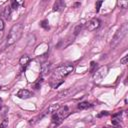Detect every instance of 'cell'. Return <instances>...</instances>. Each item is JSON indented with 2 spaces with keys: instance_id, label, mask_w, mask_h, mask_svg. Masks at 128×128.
I'll return each instance as SVG.
<instances>
[{
  "instance_id": "6da1fadb",
  "label": "cell",
  "mask_w": 128,
  "mask_h": 128,
  "mask_svg": "<svg viewBox=\"0 0 128 128\" xmlns=\"http://www.w3.org/2000/svg\"><path fill=\"white\" fill-rule=\"evenodd\" d=\"M74 70V67L73 65H70V64H67V65H61L59 67H57L54 72H53V75H52V78H51V85L53 88H58L59 85H61L63 83V78L66 77L67 75H69L72 71Z\"/></svg>"
},
{
  "instance_id": "7a4b0ae2",
  "label": "cell",
  "mask_w": 128,
  "mask_h": 128,
  "mask_svg": "<svg viewBox=\"0 0 128 128\" xmlns=\"http://www.w3.org/2000/svg\"><path fill=\"white\" fill-rule=\"evenodd\" d=\"M23 30H24V27H23V24H21V23H17V24L13 25L7 36V45L10 46L19 40L22 36Z\"/></svg>"
},
{
  "instance_id": "3957f363",
  "label": "cell",
  "mask_w": 128,
  "mask_h": 128,
  "mask_svg": "<svg viewBox=\"0 0 128 128\" xmlns=\"http://www.w3.org/2000/svg\"><path fill=\"white\" fill-rule=\"evenodd\" d=\"M128 31V24H123L120 29H118L117 32L115 33V35L113 36L112 38V41H111V47H115L119 42L123 39V37H124L126 35V33Z\"/></svg>"
},
{
  "instance_id": "277c9868",
  "label": "cell",
  "mask_w": 128,
  "mask_h": 128,
  "mask_svg": "<svg viewBox=\"0 0 128 128\" xmlns=\"http://www.w3.org/2000/svg\"><path fill=\"white\" fill-rule=\"evenodd\" d=\"M99 26H100V20L97 19V18H93V19L86 23V28L88 29V31L96 30Z\"/></svg>"
},
{
  "instance_id": "5b68a950",
  "label": "cell",
  "mask_w": 128,
  "mask_h": 128,
  "mask_svg": "<svg viewBox=\"0 0 128 128\" xmlns=\"http://www.w3.org/2000/svg\"><path fill=\"white\" fill-rule=\"evenodd\" d=\"M106 72H107L106 66H102V67L97 69L95 71V74H94V79H95V81H100V80L106 75Z\"/></svg>"
},
{
  "instance_id": "8992f818",
  "label": "cell",
  "mask_w": 128,
  "mask_h": 128,
  "mask_svg": "<svg viewBox=\"0 0 128 128\" xmlns=\"http://www.w3.org/2000/svg\"><path fill=\"white\" fill-rule=\"evenodd\" d=\"M57 116L59 117V119L60 120H64L66 117H67L69 114H70V110H69V108L67 106H64L62 108H60L59 110L57 111Z\"/></svg>"
},
{
  "instance_id": "52a82bcc",
  "label": "cell",
  "mask_w": 128,
  "mask_h": 128,
  "mask_svg": "<svg viewBox=\"0 0 128 128\" xmlns=\"http://www.w3.org/2000/svg\"><path fill=\"white\" fill-rule=\"evenodd\" d=\"M31 96V93L29 90L27 89H20L19 91L17 92V97L20 99H27Z\"/></svg>"
},
{
  "instance_id": "ba28073f",
  "label": "cell",
  "mask_w": 128,
  "mask_h": 128,
  "mask_svg": "<svg viewBox=\"0 0 128 128\" xmlns=\"http://www.w3.org/2000/svg\"><path fill=\"white\" fill-rule=\"evenodd\" d=\"M11 6L10 5H6L5 7L3 8V10H2V16L4 19H6V20H9L10 19V15H11Z\"/></svg>"
},
{
  "instance_id": "9c48e42d",
  "label": "cell",
  "mask_w": 128,
  "mask_h": 128,
  "mask_svg": "<svg viewBox=\"0 0 128 128\" xmlns=\"http://www.w3.org/2000/svg\"><path fill=\"white\" fill-rule=\"evenodd\" d=\"M64 7H65V2L59 0V1H56V2L54 3V5H53V10H54V11H60V10H62Z\"/></svg>"
},
{
  "instance_id": "30bf717a",
  "label": "cell",
  "mask_w": 128,
  "mask_h": 128,
  "mask_svg": "<svg viewBox=\"0 0 128 128\" xmlns=\"http://www.w3.org/2000/svg\"><path fill=\"white\" fill-rule=\"evenodd\" d=\"M59 109H60V105H59V104H53V105H50L48 107L46 113H55V112H57Z\"/></svg>"
},
{
  "instance_id": "8fae6325",
  "label": "cell",
  "mask_w": 128,
  "mask_h": 128,
  "mask_svg": "<svg viewBox=\"0 0 128 128\" xmlns=\"http://www.w3.org/2000/svg\"><path fill=\"white\" fill-rule=\"evenodd\" d=\"M30 62V57L28 55H23L19 60V63L21 66H27V64Z\"/></svg>"
},
{
  "instance_id": "7c38bea8",
  "label": "cell",
  "mask_w": 128,
  "mask_h": 128,
  "mask_svg": "<svg viewBox=\"0 0 128 128\" xmlns=\"http://www.w3.org/2000/svg\"><path fill=\"white\" fill-rule=\"evenodd\" d=\"M50 70V63H43L41 65V73L42 74H46L48 73Z\"/></svg>"
},
{
  "instance_id": "4fadbf2b",
  "label": "cell",
  "mask_w": 128,
  "mask_h": 128,
  "mask_svg": "<svg viewBox=\"0 0 128 128\" xmlns=\"http://www.w3.org/2000/svg\"><path fill=\"white\" fill-rule=\"evenodd\" d=\"M77 107L80 110H84V109H87L88 107H90V104L88 102H80L77 105Z\"/></svg>"
},
{
  "instance_id": "5bb4252c",
  "label": "cell",
  "mask_w": 128,
  "mask_h": 128,
  "mask_svg": "<svg viewBox=\"0 0 128 128\" xmlns=\"http://www.w3.org/2000/svg\"><path fill=\"white\" fill-rule=\"evenodd\" d=\"M83 27H84V24H82V23H79V24H78L76 27H75V29H74V35L76 36L78 33L83 29Z\"/></svg>"
},
{
  "instance_id": "9a60e30c",
  "label": "cell",
  "mask_w": 128,
  "mask_h": 128,
  "mask_svg": "<svg viewBox=\"0 0 128 128\" xmlns=\"http://www.w3.org/2000/svg\"><path fill=\"white\" fill-rule=\"evenodd\" d=\"M118 5L120 6V8L126 9L128 7V1H126V0H120V1H118Z\"/></svg>"
},
{
  "instance_id": "2e32d148",
  "label": "cell",
  "mask_w": 128,
  "mask_h": 128,
  "mask_svg": "<svg viewBox=\"0 0 128 128\" xmlns=\"http://www.w3.org/2000/svg\"><path fill=\"white\" fill-rule=\"evenodd\" d=\"M40 26L42 28H44V29L48 30L49 29V23H48V20H42L40 22Z\"/></svg>"
},
{
  "instance_id": "e0dca14e",
  "label": "cell",
  "mask_w": 128,
  "mask_h": 128,
  "mask_svg": "<svg viewBox=\"0 0 128 128\" xmlns=\"http://www.w3.org/2000/svg\"><path fill=\"white\" fill-rule=\"evenodd\" d=\"M112 125H114V126H117V125H119L120 124V118H117L116 116H113V119H112Z\"/></svg>"
},
{
  "instance_id": "ac0fdd59",
  "label": "cell",
  "mask_w": 128,
  "mask_h": 128,
  "mask_svg": "<svg viewBox=\"0 0 128 128\" xmlns=\"http://www.w3.org/2000/svg\"><path fill=\"white\" fill-rule=\"evenodd\" d=\"M69 93H70V90L68 89V90H65V91L60 92V93L58 94V96H59V97H66V96H67Z\"/></svg>"
},
{
  "instance_id": "d6986e66",
  "label": "cell",
  "mask_w": 128,
  "mask_h": 128,
  "mask_svg": "<svg viewBox=\"0 0 128 128\" xmlns=\"http://www.w3.org/2000/svg\"><path fill=\"white\" fill-rule=\"evenodd\" d=\"M10 6H11V9H14V10H16V9L18 8V6H19V2H17V1H12Z\"/></svg>"
},
{
  "instance_id": "ffe728a7",
  "label": "cell",
  "mask_w": 128,
  "mask_h": 128,
  "mask_svg": "<svg viewBox=\"0 0 128 128\" xmlns=\"http://www.w3.org/2000/svg\"><path fill=\"white\" fill-rule=\"evenodd\" d=\"M42 82H43V79H42V78H39L38 80H37V82L35 84V89H39L40 86H41V84H42Z\"/></svg>"
},
{
  "instance_id": "44dd1931",
  "label": "cell",
  "mask_w": 128,
  "mask_h": 128,
  "mask_svg": "<svg viewBox=\"0 0 128 128\" xmlns=\"http://www.w3.org/2000/svg\"><path fill=\"white\" fill-rule=\"evenodd\" d=\"M7 126H8V119H4L0 124V128H6Z\"/></svg>"
},
{
  "instance_id": "7402d4cb",
  "label": "cell",
  "mask_w": 128,
  "mask_h": 128,
  "mask_svg": "<svg viewBox=\"0 0 128 128\" xmlns=\"http://www.w3.org/2000/svg\"><path fill=\"white\" fill-rule=\"evenodd\" d=\"M127 61H128V56L126 55V56H124V57L120 60V63L123 64V65H125V64H127Z\"/></svg>"
},
{
  "instance_id": "603a6c76",
  "label": "cell",
  "mask_w": 128,
  "mask_h": 128,
  "mask_svg": "<svg viewBox=\"0 0 128 128\" xmlns=\"http://www.w3.org/2000/svg\"><path fill=\"white\" fill-rule=\"evenodd\" d=\"M102 5V1H98V2H96V5H95V7H96V11H99V9H100V6Z\"/></svg>"
},
{
  "instance_id": "cb8c5ba5",
  "label": "cell",
  "mask_w": 128,
  "mask_h": 128,
  "mask_svg": "<svg viewBox=\"0 0 128 128\" xmlns=\"http://www.w3.org/2000/svg\"><path fill=\"white\" fill-rule=\"evenodd\" d=\"M4 29V22L2 19H0V32Z\"/></svg>"
},
{
  "instance_id": "d4e9b609",
  "label": "cell",
  "mask_w": 128,
  "mask_h": 128,
  "mask_svg": "<svg viewBox=\"0 0 128 128\" xmlns=\"http://www.w3.org/2000/svg\"><path fill=\"white\" fill-rule=\"evenodd\" d=\"M1 102H2V99L0 98V109H1Z\"/></svg>"
},
{
  "instance_id": "484cf974",
  "label": "cell",
  "mask_w": 128,
  "mask_h": 128,
  "mask_svg": "<svg viewBox=\"0 0 128 128\" xmlns=\"http://www.w3.org/2000/svg\"><path fill=\"white\" fill-rule=\"evenodd\" d=\"M63 128H68V127H63Z\"/></svg>"
},
{
  "instance_id": "4316f807",
  "label": "cell",
  "mask_w": 128,
  "mask_h": 128,
  "mask_svg": "<svg viewBox=\"0 0 128 128\" xmlns=\"http://www.w3.org/2000/svg\"><path fill=\"white\" fill-rule=\"evenodd\" d=\"M105 128H107V127H105Z\"/></svg>"
},
{
  "instance_id": "83f0119b",
  "label": "cell",
  "mask_w": 128,
  "mask_h": 128,
  "mask_svg": "<svg viewBox=\"0 0 128 128\" xmlns=\"http://www.w3.org/2000/svg\"><path fill=\"white\" fill-rule=\"evenodd\" d=\"M0 88H1V87H0Z\"/></svg>"
}]
</instances>
